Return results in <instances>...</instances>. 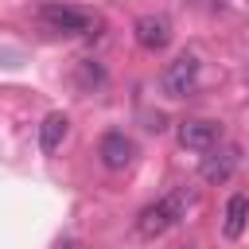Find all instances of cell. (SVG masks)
I'll return each instance as SVG.
<instances>
[{"mask_svg":"<svg viewBox=\"0 0 249 249\" xmlns=\"http://www.w3.org/2000/svg\"><path fill=\"white\" fill-rule=\"evenodd\" d=\"M195 202V191L191 187H175L171 195H163V198H156L152 206H144L140 214H136V233L140 237H160V233H167L179 218H187V206Z\"/></svg>","mask_w":249,"mask_h":249,"instance_id":"cell-1","label":"cell"},{"mask_svg":"<svg viewBox=\"0 0 249 249\" xmlns=\"http://www.w3.org/2000/svg\"><path fill=\"white\" fill-rule=\"evenodd\" d=\"M39 23L54 35H93L97 31V16L86 8H74V4H43Z\"/></svg>","mask_w":249,"mask_h":249,"instance_id":"cell-2","label":"cell"},{"mask_svg":"<svg viewBox=\"0 0 249 249\" xmlns=\"http://www.w3.org/2000/svg\"><path fill=\"white\" fill-rule=\"evenodd\" d=\"M160 86H163L167 97H187V93H195V86H198V58H195V54L171 58V62L163 66Z\"/></svg>","mask_w":249,"mask_h":249,"instance_id":"cell-3","label":"cell"},{"mask_svg":"<svg viewBox=\"0 0 249 249\" xmlns=\"http://www.w3.org/2000/svg\"><path fill=\"white\" fill-rule=\"evenodd\" d=\"M175 136H179V144L191 148V152H210V148L222 140V124H218V121H202V117H187V121H179Z\"/></svg>","mask_w":249,"mask_h":249,"instance_id":"cell-4","label":"cell"},{"mask_svg":"<svg viewBox=\"0 0 249 249\" xmlns=\"http://www.w3.org/2000/svg\"><path fill=\"white\" fill-rule=\"evenodd\" d=\"M97 160L109 167V171H124V167H132V160H136V144L124 136V132H105L101 140H97Z\"/></svg>","mask_w":249,"mask_h":249,"instance_id":"cell-5","label":"cell"},{"mask_svg":"<svg viewBox=\"0 0 249 249\" xmlns=\"http://www.w3.org/2000/svg\"><path fill=\"white\" fill-rule=\"evenodd\" d=\"M132 35H136V43H140L144 51L160 54V51L171 47V19H167V16H140L136 27H132Z\"/></svg>","mask_w":249,"mask_h":249,"instance_id":"cell-6","label":"cell"},{"mask_svg":"<svg viewBox=\"0 0 249 249\" xmlns=\"http://www.w3.org/2000/svg\"><path fill=\"white\" fill-rule=\"evenodd\" d=\"M237 163H241V152L237 148H210L206 156H202V167H198V175L206 179V183H226L233 171H237Z\"/></svg>","mask_w":249,"mask_h":249,"instance_id":"cell-7","label":"cell"},{"mask_svg":"<svg viewBox=\"0 0 249 249\" xmlns=\"http://www.w3.org/2000/svg\"><path fill=\"white\" fill-rule=\"evenodd\" d=\"M66 132H70V121H66V113H47L43 117V124H39V148L51 156V152H58L62 148V140H66Z\"/></svg>","mask_w":249,"mask_h":249,"instance_id":"cell-8","label":"cell"},{"mask_svg":"<svg viewBox=\"0 0 249 249\" xmlns=\"http://www.w3.org/2000/svg\"><path fill=\"white\" fill-rule=\"evenodd\" d=\"M245 222H249V198H245V195H230V202H226V222H222V233H226L230 241H237V237L245 233Z\"/></svg>","mask_w":249,"mask_h":249,"instance_id":"cell-9","label":"cell"},{"mask_svg":"<svg viewBox=\"0 0 249 249\" xmlns=\"http://www.w3.org/2000/svg\"><path fill=\"white\" fill-rule=\"evenodd\" d=\"M105 74H101V66H93V62H82V82L86 86H97Z\"/></svg>","mask_w":249,"mask_h":249,"instance_id":"cell-10","label":"cell"},{"mask_svg":"<svg viewBox=\"0 0 249 249\" xmlns=\"http://www.w3.org/2000/svg\"><path fill=\"white\" fill-rule=\"evenodd\" d=\"M54 249H82V245H78V241H58Z\"/></svg>","mask_w":249,"mask_h":249,"instance_id":"cell-11","label":"cell"},{"mask_svg":"<svg viewBox=\"0 0 249 249\" xmlns=\"http://www.w3.org/2000/svg\"><path fill=\"white\" fill-rule=\"evenodd\" d=\"M179 249H195V245H179Z\"/></svg>","mask_w":249,"mask_h":249,"instance_id":"cell-12","label":"cell"}]
</instances>
